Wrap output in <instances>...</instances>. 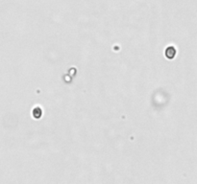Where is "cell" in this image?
<instances>
[{"label":"cell","mask_w":197,"mask_h":184,"mask_svg":"<svg viewBox=\"0 0 197 184\" xmlns=\"http://www.w3.org/2000/svg\"><path fill=\"white\" fill-rule=\"evenodd\" d=\"M167 57L169 58V59H172V58H174V56L176 54V50H175V48L174 47H169L167 49Z\"/></svg>","instance_id":"cell-1"},{"label":"cell","mask_w":197,"mask_h":184,"mask_svg":"<svg viewBox=\"0 0 197 184\" xmlns=\"http://www.w3.org/2000/svg\"><path fill=\"white\" fill-rule=\"evenodd\" d=\"M33 115H34L35 118H39V117H41V115H42L41 108H36L34 109V111H33Z\"/></svg>","instance_id":"cell-2"}]
</instances>
